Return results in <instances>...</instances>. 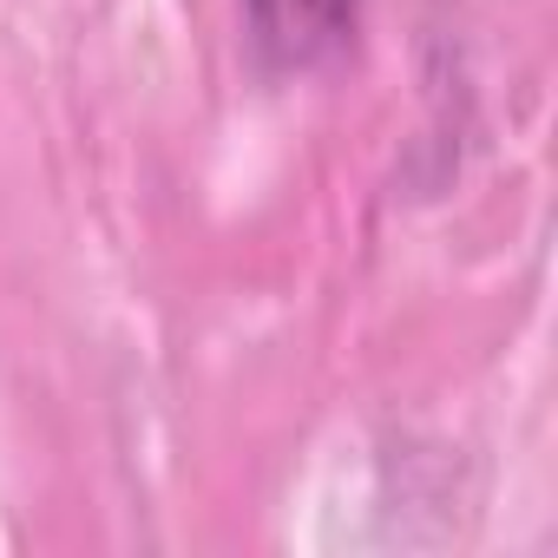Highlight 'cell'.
Wrapping results in <instances>:
<instances>
[{"label":"cell","instance_id":"1","mask_svg":"<svg viewBox=\"0 0 558 558\" xmlns=\"http://www.w3.org/2000/svg\"><path fill=\"white\" fill-rule=\"evenodd\" d=\"M355 21V0H250L256 47L276 66H310L323 60Z\"/></svg>","mask_w":558,"mask_h":558}]
</instances>
